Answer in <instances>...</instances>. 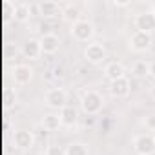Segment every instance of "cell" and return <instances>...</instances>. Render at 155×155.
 Segmentation results:
<instances>
[{
  "mask_svg": "<svg viewBox=\"0 0 155 155\" xmlns=\"http://www.w3.org/2000/svg\"><path fill=\"white\" fill-rule=\"evenodd\" d=\"M104 77H106L110 82H113V81H117V79H122V77H126V68H124V64L119 62V60H111V62H108L106 68H104Z\"/></svg>",
  "mask_w": 155,
  "mask_h": 155,
  "instance_id": "obj_11",
  "label": "cell"
},
{
  "mask_svg": "<svg viewBox=\"0 0 155 155\" xmlns=\"http://www.w3.org/2000/svg\"><path fill=\"white\" fill-rule=\"evenodd\" d=\"M31 9L33 6L28 4V2H17L13 6V17L17 22H28L31 18Z\"/></svg>",
  "mask_w": 155,
  "mask_h": 155,
  "instance_id": "obj_16",
  "label": "cell"
},
{
  "mask_svg": "<svg viewBox=\"0 0 155 155\" xmlns=\"http://www.w3.org/2000/svg\"><path fill=\"white\" fill-rule=\"evenodd\" d=\"M79 8H77L75 4H66L64 8H62V18L64 20H68V22H77L79 20Z\"/></svg>",
  "mask_w": 155,
  "mask_h": 155,
  "instance_id": "obj_19",
  "label": "cell"
},
{
  "mask_svg": "<svg viewBox=\"0 0 155 155\" xmlns=\"http://www.w3.org/2000/svg\"><path fill=\"white\" fill-rule=\"evenodd\" d=\"M44 155H66V148L60 144H49L44 151Z\"/></svg>",
  "mask_w": 155,
  "mask_h": 155,
  "instance_id": "obj_21",
  "label": "cell"
},
{
  "mask_svg": "<svg viewBox=\"0 0 155 155\" xmlns=\"http://www.w3.org/2000/svg\"><path fill=\"white\" fill-rule=\"evenodd\" d=\"M115 8H128L131 2H130V0H113V2H111Z\"/></svg>",
  "mask_w": 155,
  "mask_h": 155,
  "instance_id": "obj_24",
  "label": "cell"
},
{
  "mask_svg": "<svg viewBox=\"0 0 155 155\" xmlns=\"http://www.w3.org/2000/svg\"><path fill=\"white\" fill-rule=\"evenodd\" d=\"M135 28H137V31L153 33L155 31V13H151V11L139 13L135 17Z\"/></svg>",
  "mask_w": 155,
  "mask_h": 155,
  "instance_id": "obj_8",
  "label": "cell"
},
{
  "mask_svg": "<svg viewBox=\"0 0 155 155\" xmlns=\"http://www.w3.org/2000/svg\"><path fill=\"white\" fill-rule=\"evenodd\" d=\"M64 77V68L62 66H55L53 68V79H62Z\"/></svg>",
  "mask_w": 155,
  "mask_h": 155,
  "instance_id": "obj_23",
  "label": "cell"
},
{
  "mask_svg": "<svg viewBox=\"0 0 155 155\" xmlns=\"http://www.w3.org/2000/svg\"><path fill=\"white\" fill-rule=\"evenodd\" d=\"M84 58H86V62H90V64H93V66H97V64H102L106 58H108V51H106V48L101 44V42H90L86 48H84Z\"/></svg>",
  "mask_w": 155,
  "mask_h": 155,
  "instance_id": "obj_4",
  "label": "cell"
},
{
  "mask_svg": "<svg viewBox=\"0 0 155 155\" xmlns=\"http://www.w3.org/2000/svg\"><path fill=\"white\" fill-rule=\"evenodd\" d=\"M58 115H60L62 126H66V128H73V126L77 124V120H79V111H77V108L71 106V104L64 106V108L58 111Z\"/></svg>",
  "mask_w": 155,
  "mask_h": 155,
  "instance_id": "obj_14",
  "label": "cell"
},
{
  "mask_svg": "<svg viewBox=\"0 0 155 155\" xmlns=\"http://www.w3.org/2000/svg\"><path fill=\"white\" fill-rule=\"evenodd\" d=\"M131 73H133L135 79H146V77H150V62H146V60H137V62L133 64Z\"/></svg>",
  "mask_w": 155,
  "mask_h": 155,
  "instance_id": "obj_18",
  "label": "cell"
},
{
  "mask_svg": "<svg viewBox=\"0 0 155 155\" xmlns=\"http://www.w3.org/2000/svg\"><path fill=\"white\" fill-rule=\"evenodd\" d=\"M91 124H93V117L88 115V119H86V126H91Z\"/></svg>",
  "mask_w": 155,
  "mask_h": 155,
  "instance_id": "obj_26",
  "label": "cell"
},
{
  "mask_svg": "<svg viewBox=\"0 0 155 155\" xmlns=\"http://www.w3.org/2000/svg\"><path fill=\"white\" fill-rule=\"evenodd\" d=\"M81 108H82V111H84L86 115L95 117V115H99V113L102 111V108H104V99H102V95H101L99 91L88 90V91H84L82 97H81Z\"/></svg>",
  "mask_w": 155,
  "mask_h": 155,
  "instance_id": "obj_1",
  "label": "cell"
},
{
  "mask_svg": "<svg viewBox=\"0 0 155 155\" xmlns=\"http://www.w3.org/2000/svg\"><path fill=\"white\" fill-rule=\"evenodd\" d=\"M13 142H15V146H17L18 150H31V148L35 146V133L29 131V130H24V128L15 130V133H13Z\"/></svg>",
  "mask_w": 155,
  "mask_h": 155,
  "instance_id": "obj_7",
  "label": "cell"
},
{
  "mask_svg": "<svg viewBox=\"0 0 155 155\" xmlns=\"http://www.w3.org/2000/svg\"><path fill=\"white\" fill-rule=\"evenodd\" d=\"M13 79L17 84L24 86V84H29L31 79H33V69L28 66V64H17L15 69H13Z\"/></svg>",
  "mask_w": 155,
  "mask_h": 155,
  "instance_id": "obj_13",
  "label": "cell"
},
{
  "mask_svg": "<svg viewBox=\"0 0 155 155\" xmlns=\"http://www.w3.org/2000/svg\"><path fill=\"white\" fill-rule=\"evenodd\" d=\"M150 77L155 79V62H150Z\"/></svg>",
  "mask_w": 155,
  "mask_h": 155,
  "instance_id": "obj_25",
  "label": "cell"
},
{
  "mask_svg": "<svg viewBox=\"0 0 155 155\" xmlns=\"http://www.w3.org/2000/svg\"><path fill=\"white\" fill-rule=\"evenodd\" d=\"M37 9H38V13H40L44 18H53V17L62 15V8H60L57 2H49V0L38 2V4H37Z\"/></svg>",
  "mask_w": 155,
  "mask_h": 155,
  "instance_id": "obj_15",
  "label": "cell"
},
{
  "mask_svg": "<svg viewBox=\"0 0 155 155\" xmlns=\"http://www.w3.org/2000/svg\"><path fill=\"white\" fill-rule=\"evenodd\" d=\"M150 8H151L150 11H151V13H155V0H153V2H151V6H150Z\"/></svg>",
  "mask_w": 155,
  "mask_h": 155,
  "instance_id": "obj_28",
  "label": "cell"
},
{
  "mask_svg": "<svg viewBox=\"0 0 155 155\" xmlns=\"http://www.w3.org/2000/svg\"><path fill=\"white\" fill-rule=\"evenodd\" d=\"M128 44H130L131 51H135V53H142V51H148V49L151 48V44H153V37H151V33L135 31V33L130 37Z\"/></svg>",
  "mask_w": 155,
  "mask_h": 155,
  "instance_id": "obj_6",
  "label": "cell"
},
{
  "mask_svg": "<svg viewBox=\"0 0 155 155\" xmlns=\"http://www.w3.org/2000/svg\"><path fill=\"white\" fill-rule=\"evenodd\" d=\"M150 95H151V99L155 101V86H151V90H150Z\"/></svg>",
  "mask_w": 155,
  "mask_h": 155,
  "instance_id": "obj_27",
  "label": "cell"
},
{
  "mask_svg": "<svg viewBox=\"0 0 155 155\" xmlns=\"http://www.w3.org/2000/svg\"><path fill=\"white\" fill-rule=\"evenodd\" d=\"M44 104L51 110H62L64 106H68V91L64 88H51L46 91L44 95Z\"/></svg>",
  "mask_w": 155,
  "mask_h": 155,
  "instance_id": "obj_3",
  "label": "cell"
},
{
  "mask_svg": "<svg viewBox=\"0 0 155 155\" xmlns=\"http://www.w3.org/2000/svg\"><path fill=\"white\" fill-rule=\"evenodd\" d=\"M22 55L29 60H38L42 55V46H40V38H28L22 44Z\"/></svg>",
  "mask_w": 155,
  "mask_h": 155,
  "instance_id": "obj_10",
  "label": "cell"
},
{
  "mask_svg": "<svg viewBox=\"0 0 155 155\" xmlns=\"http://www.w3.org/2000/svg\"><path fill=\"white\" fill-rule=\"evenodd\" d=\"M40 126H42L46 131H57V130L62 126L60 115H58V113H48V115H44L42 120H40Z\"/></svg>",
  "mask_w": 155,
  "mask_h": 155,
  "instance_id": "obj_17",
  "label": "cell"
},
{
  "mask_svg": "<svg viewBox=\"0 0 155 155\" xmlns=\"http://www.w3.org/2000/svg\"><path fill=\"white\" fill-rule=\"evenodd\" d=\"M66 155H90L86 144L82 142H69L66 146Z\"/></svg>",
  "mask_w": 155,
  "mask_h": 155,
  "instance_id": "obj_20",
  "label": "cell"
},
{
  "mask_svg": "<svg viewBox=\"0 0 155 155\" xmlns=\"http://www.w3.org/2000/svg\"><path fill=\"white\" fill-rule=\"evenodd\" d=\"M142 124L146 126V130L155 131V115H146V117L142 119Z\"/></svg>",
  "mask_w": 155,
  "mask_h": 155,
  "instance_id": "obj_22",
  "label": "cell"
},
{
  "mask_svg": "<svg viewBox=\"0 0 155 155\" xmlns=\"http://www.w3.org/2000/svg\"><path fill=\"white\" fill-rule=\"evenodd\" d=\"M40 46H42V53L46 55H53L58 51L60 48V38L55 33H46L40 37Z\"/></svg>",
  "mask_w": 155,
  "mask_h": 155,
  "instance_id": "obj_12",
  "label": "cell"
},
{
  "mask_svg": "<svg viewBox=\"0 0 155 155\" xmlns=\"http://www.w3.org/2000/svg\"><path fill=\"white\" fill-rule=\"evenodd\" d=\"M133 150L137 155H153L155 153V135L140 133L133 139Z\"/></svg>",
  "mask_w": 155,
  "mask_h": 155,
  "instance_id": "obj_5",
  "label": "cell"
},
{
  "mask_svg": "<svg viewBox=\"0 0 155 155\" xmlns=\"http://www.w3.org/2000/svg\"><path fill=\"white\" fill-rule=\"evenodd\" d=\"M69 33L77 42H91L95 37V26L88 18H79L69 26Z\"/></svg>",
  "mask_w": 155,
  "mask_h": 155,
  "instance_id": "obj_2",
  "label": "cell"
},
{
  "mask_svg": "<svg viewBox=\"0 0 155 155\" xmlns=\"http://www.w3.org/2000/svg\"><path fill=\"white\" fill-rule=\"evenodd\" d=\"M131 91V82L128 77H122V79H117L113 82H110V93L115 97V99H124L128 97Z\"/></svg>",
  "mask_w": 155,
  "mask_h": 155,
  "instance_id": "obj_9",
  "label": "cell"
}]
</instances>
